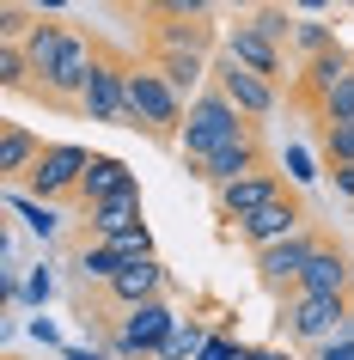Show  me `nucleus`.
I'll use <instances>...</instances> for the list:
<instances>
[{
	"label": "nucleus",
	"instance_id": "nucleus-1",
	"mask_svg": "<svg viewBox=\"0 0 354 360\" xmlns=\"http://www.w3.org/2000/svg\"><path fill=\"white\" fill-rule=\"evenodd\" d=\"M184 122H189V104L171 92L165 79L153 74L147 61H129V129L147 134L153 147H184Z\"/></svg>",
	"mask_w": 354,
	"mask_h": 360
},
{
	"label": "nucleus",
	"instance_id": "nucleus-2",
	"mask_svg": "<svg viewBox=\"0 0 354 360\" xmlns=\"http://www.w3.org/2000/svg\"><path fill=\"white\" fill-rule=\"evenodd\" d=\"M244 129H251V116H239V110H232V98L208 79V92L189 104V122H184V147H177L184 171H202L208 159H220Z\"/></svg>",
	"mask_w": 354,
	"mask_h": 360
},
{
	"label": "nucleus",
	"instance_id": "nucleus-3",
	"mask_svg": "<svg viewBox=\"0 0 354 360\" xmlns=\"http://www.w3.org/2000/svg\"><path fill=\"white\" fill-rule=\"evenodd\" d=\"M141 43L147 49H184V56H208L214 49V19L208 6H189V0H171V6H141Z\"/></svg>",
	"mask_w": 354,
	"mask_h": 360
},
{
	"label": "nucleus",
	"instance_id": "nucleus-4",
	"mask_svg": "<svg viewBox=\"0 0 354 360\" xmlns=\"http://www.w3.org/2000/svg\"><path fill=\"white\" fill-rule=\"evenodd\" d=\"M129 61L116 43L98 37V68L86 79V92H80V116L86 122H110V129H129Z\"/></svg>",
	"mask_w": 354,
	"mask_h": 360
},
{
	"label": "nucleus",
	"instance_id": "nucleus-5",
	"mask_svg": "<svg viewBox=\"0 0 354 360\" xmlns=\"http://www.w3.org/2000/svg\"><path fill=\"white\" fill-rule=\"evenodd\" d=\"M348 323V300H312V293H287L275 305V336L293 348H324L342 336Z\"/></svg>",
	"mask_w": 354,
	"mask_h": 360
},
{
	"label": "nucleus",
	"instance_id": "nucleus-6",
	"mask_svg": "<svg viewBox=\"0 0 354 360\" xmlns=\"http://www.w3.org/2000/svg\"><path fill=\"white\" fill-rule=\"evenodd\" d=\"M177 323H184V318H177L165 300H147V305H134V311H122L116 330H110L104 342H110V354H122V360H153Z\"/></svg>",
	"mask_w": 354,
	"mask_h": 360
},
{
	"label": "nucleus",
	"instance_id": "nucleus-7",
	"mask_svg": "<svg viewBox=\"0 0 354 360\" xmlns=\"http://www.w3.org/2000/svg\"><path fill=\"white\" fill-rule=\"evenodd\" d=\"M324 238H330L324 226H305V232L281 238V245H269V250L257 257V281H263V293H275V305L287 300V293H299V275H305V263L317 257Z\"/></svg>",
	"mask_w": 354,
	"mask_h": 360
},
{
	"label": "nucleus",
	"instance_id": "nucleus-8",
	"mask_svg": "<svg viewBox=\"0 0 354 360\" xmlns=\"http://www.w3.org/2000/svg\"><path fill=\"white\" fill-rule=\"evenodd\" d=\"M86 165H92V153H86V147H74V141H56V147H43L37 171L25 177V195H37V202H80Z\"/></svg>",
	"mask_w": 354,
	"mask_h": 360
},
{
	"label": "nucleus",
	"instance_id": "nucleus-9",
	"mask_svg": "<svg viewBox=\"0 0 354 360\" xmlns=\"http://www.w3.org/2000/svg\"><path fill=\"white\" fill-rule=\"evenodd\" d=\"M92 68H98V37L74 25V37H68V49H61V61H56V74L43 79V104H49V110H80V92H86Z\"/></svg>",
	"mask_w": 354,
	"mask_h": 360
},
{
	"label": "nucleus",
	"instance_id": "nucleus-10",
	"mask_svg": "<svg viewBox=\"0 0 354 360\" xmlns=\"http://www.w3.org/2000/svg\"><path fill=\"white\" fill-rule=\"evenodd\" d=\"M257 171H275V153H269V141H263V122H251V129H244L239 141L220 153V159H208V165H202V171H189V177H202L208 190H226V184L257 177Z\"/></svg>",
	"mask_w": 354,
	"mask_h": 360
},
{
	"label": "nucleus",
	"instance_id": "nucleus-11",
	"mask_svg": "<svg viewBox=\"0 0 354 360\" xmlns=\"http://www.w3.org/2000/svg\"><path fill=\"white\" fill-rule=\"evenodd\" d=\"M305 226H312L305 190H287L275 208H263V214H251V220H239V245H251V250L263 257L269 245H281V238H293V232H305Z\"/></svg>",
	"mask_w": 354,
	"mask_h": 360
},
{
	"label": "nucleus",
	"instance_id": "nucleus-12",
	"mask_svg": "<svg viewBox=\"0 0 354 360\" xmlns=\"http://www.w3.org/2000/svg\"><path fill=\"white\" fill-rule=\"evenodd\" d=\"M287 190H299L287 171H257V177H239V184L214 190V214H220V220H251V214L275 208Z\"/></svg>",
	"mask_w": 354,
	"mask_h": 360
},
{
	"label": "nucleus",
	"instance_id": "nucleus-13",
	"mask_svg": "<svg viewBox=\"0 0 354 360\" xmlns=\"http://www.w3.org/2000/svg\"><path fill=\"white\" fill-rule=\"evenodd\" d=\"M214 86H220V92L232 98V110H239V116H251V122L275 116V104H281V86L257 79L251 68H239L232 56H220V61H214Z\"/></svg>",
	"mask_w": 354,
	"mask_h": 360
},
{
	"label": "nucleus",
	"instance_id": "nucleus-14",
	"mask_svg": "<svg viewBox=\"0 0 354 360\" xmlns=\"http://www.w3.org/2000/svg\"><path fill=\"white\" fill-rule=\"evenodd\" d=\"M299 293H312V300H348V293H354V263H348V250H342V238H336V232L317 245L312 263H305Z\"/></svg>",
	"mask_w": 354,
	"mask_h": 360
},
{
	"label": "nucleus",
	"instance_id": "nucleus-15",
	"mask_svg": "<svg viewBox=\"0 0 354 360\" xmlns=\"http://www.w3.org/2000/svg\"><path fill=\"white\" fill-rule=\"evenodd\" d=\"M68 37H74V25H61V19H31L25 25V37H19V49H25V61H31V79H37V98H43V79L56 74V61H61V49H68Z\"/></svg>",
	"mask_w": 354,
	"mask_h": 360
},
{
	"label": "nucleus",
	"instance_id": "nucleus-16",
	"mask_svg": "<svg viewBox=\"0 0 354 360\" xmlns=\"http://www.w3.org/2000/svg\"><path fill=\"white\" fill-rule=\"evenodd\" d=\"M141 184H134V171L122 165V159H110V153H92V165H86V184H80V214H92L98 202H116V195H134Z\"/></svg>",
	"mask_w": 354,
	"mask_h": 360
},
{
	"label": "nucleus",
	"instance_id": "nucleus-17",
	"mask_svg": "<svg viewBox=\"0 0 354 360\" xmlns=\"http://www.w3.org/2000/svg\"><path fill=\"white\" fill-rule=\"evenodd\" d=\"M147 300H165V263L159 257L153 263H129L104 287V305H116V311H134V305H147Z\"/></svg>",
	"mask_w": 354,
	"mask_h": 360
},
{
	"label": "nucleus",
	"instance_id": "nucleus-18",
	"mask_svg": "<svg viewBox=\"0 0 354 360\" xmlns=\"http://www.w3.org/2000/svg\"><path fill=\"white\" fill-rule=\"evenodd\" d=\"M226 56L239 61V68H251L257 79H269V86H281V74H287V49L269 37H257L251 25H239L232 37H226Z\"/></svg>",
	"mask_w": 354,
	"mask_h": 360
},
{
	"label": "nucleus",
	"instance_id": "nucleus-19",
	"mask_svg": "<svg viewBox=\"0 0 354 360\" xmlns=\"http://www.w3.org/2000/svg\"><path fill=\"white\" fill-rule=\"evenodd\" d=\"M80 220H86V232H92L98 245H110V238H122V232L147 226V220H141V190H134V195H116V202H98V208L80 214Z\"/></svg>",
	"mask_w": 354,
	"mask_h": 360
},
{
	"label": "nucleus",
	"instance_id": "nucleus-20",
	"mask_svg": "<svg viewBox=\"0 0 354 360\" xmlns=\"http://www.w3.org/2000/svg\"><path fill=\"white\" fill-rule=\"evenodd\" d=\"M37 159H43V141L25 129V122H6V129H0V171H6L13 184H25V177L37 171Z\"/></svg>",
	"mask_w": 354,
	"mask_h": 360
},
{
	"label": "nucleus",
	"instance_id": "nucleus-21",
	"mask_svg": "<svg viewBox=\"0 0 354 360\" xmlns=\"http://www.w3.org/2000/svg\"><path fill=\"white\" fill-rule=\"evenodd\" d=\"M122 269H129V263H116V250H110V245H98V238H86V245H80V257H74V275H80V281H92L98 293H104V287H110Z\"/></svg>",
	"mask_w": 354,
	"mask_h": 360
},
{
	"label": "nucleus",
	"instance_id": "nucleus-22",
	"mask_svg": "<svg viewBox=\"0 0 354 360\" xmlns=\"http://www.w3.org/2000/svg\"><path fill=\"white\" fill-rule=\"evenodd\" d=\"M312 141H317V159H324V171L354 165V122H312Z\"/></svg>",
	"mask_w": 354,
	"mask_h": 360
},
{
	"label": "nucleus",
	"instance_id": "nucleus-23",
	"mask_svg": "<svg viewBox=\"0 0 354 360\" xmlns=\"http://www.w3.org/2000/svg\"><path fill=\"white\" fill-rule=\"evenodd\" d=\"M330 49H342L330 25H317V19H299L293 25V56L299 61H317V56H330Z\"/></svg>",
	"mask_w": 354,
	"mask_h": 360
},
{
	"label": "nucleus",
	"instance_id": "nucleus-24",
	"mask_svg": "<svg viewBox=\"0 0 354 360\" xmlns=\"http://www.w3.org/2000/svg\"><path fill=\"white\" fill-rule=\"evenodd\" d=\"M251 31H257V37H269V43H281V49H287V43H293V13H287V6H257V13H251Z\"/></svg>",
	"mask_w": 354,
	"mask_h": 360
},
{
	"label": "nucleus",
	"instance_id": "nucleus-25",
	"mask_svg": "<svg viewBox=\"0 0 354 360\" xmlns=\"http://www.w3.org/2000/svg\"><path fill=\"white\" fill-rule=\"evenodd\" d=\"M13 214H25V226L37 232V238H49V232L61 226L56 208H49V202H37V195H25V190H13Z\"/></svg>",
	"mask_w": 354,
	"mask_h": 360
},
{
	"label": "nucleus",
	"instance_id": "nucleus-26",
	"mask_svg": "<svg viewBox=\"0 0 354 360\" xmlns=\"http://www.w3.org/2000/svg\"><path fill=\"white\" fill-rule=\"evenodd\" d=\"M202 348H208L202 323H177V330H171V336H165V348H159V354H153V360H184V354H202Z\"/></svg>",
	"mask_w": 354,
	"mask_h": 360
},
{
	"label": "nucleus",
	"instance_id": "nucleus-27",
	"mask_svg": "<svg viewBox=\"0 0 354 360\" xmlns=\"http://www.w3.org/2000/svg\"><path fill=\"white\" fill-rule=\"evenodd\" d=\"M110 250H116V263H153V232L134 226V232H122V238H110Z\"/></svg>",
	"mask_w": 354,
	"mask_h": 360
},
{
	"label": "nucleus",
	"instance_id": "nucleus-28",
	"mask_svg": "<svg viewBox=\"0 0 354 360\" xmlns=\"http://www.w3.org/2000/svg\"><path fill=\"white\" fill-rule=\"evenodd\" d=\"M317 122H354V68L336 79V92H330V104H324Z\"/></svg>",
	"mask_w": 354,
	"mask_h": 360
},
{
	"label": "nucleus",
	"instance_id": "nucleus-29",
	"mask_svg": "<svg viewBox=\"0 0 354 360\" xmlns=\"http://www.w3.org/2000/svg\"><path fill=\"white\" fill-rule=\"evenodd\" d=\"M239 354H244V348H239L232 336H208V348H202L196 360H239Z\"/></svg>",
	"mask_w": 354,
	"mask_h": 360
},
{
	"label": "nucleus",
	"instance_id": "nucleus-30",
	"mask_svg": "<svg viewBox=\"0 0 354 360\" xmlns=\"http://www.w3.org/2000/svg\"><path fill=\"white\" fill-rule=\"evenodd\" d=\"M312 360H354V336H336L324 348H312Z\"/></svg>",
	"mask_w": 354,
	"mask_h": 360
},
{
	"label": "nucleus",
	"instance_id": "nucleus-31",
	"mask_svg": "<svg viewBox=\"0 0 354 360\" xmlns=\"http://www.w3.org/2000/svg\"><path fill=\"white\" fill-rule=\"evenodd\" d=\"M25 293H31L37 305L49 300V293H56V281H49V269H43V263H37V275H31V287H25Z\"/></svg>",
	"mask_w": 354,
	"mask_h": 360
},
{
	"label": "nucleus",
	"instance_id": "nucleus-32",
	"mask_svg": "<svg viewBox=\"0 0 354 360\" xmlns=\"http://www.w3.org/2000/svg\"><path fill=\"white\" fill-rule=\"evenodd\" d=\"M324 177H330L342 195H354V165H336V171H324Z\"/></svg>",
	"mask_w": 354,
	"mask_h": 360
}]
</instances>
